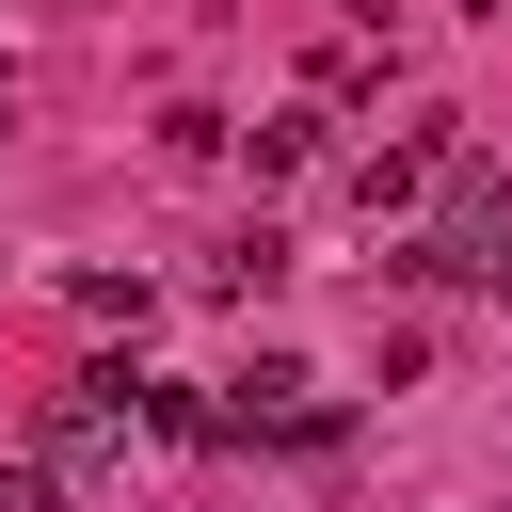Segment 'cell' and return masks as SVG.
<instances>
[{
	"label": "cell",
	"instance_id": "obj_1",
	"mask_svg": "<svg viewBox=\"0 0 512 512\" xmlns=\"http://www.w3.org/2000/svg\"><path fill=\"white\" fill-rule=\"evenodd\" d=\"M400 272H432V288H512V176L448 160V208H432V240H416Z\"/></svg>",
	"mask_w": 512,
	"mask_h": 512
},
{
	"label": "cell",
	"instance_id": "obj_2",
	"mask_svg": "<svg viewBox=\"0 0 512 512\" xmlns=\"http://www.w3.org/2000/svg\"><path fill=\"white\" fill-rule=\"evenodd\" d=\"M128 416H144V368H80V384L48 400V448H32V464H48V480H112V464H128Z\"/></svg>",
	"mask_w": 512,
	"mask_h": 512
},
{
	"label": "cell",
	"instance_id": "obj_3",
	"mask_svg": "<svg viewBox=\"0 0 512 512\" xmlns=\"http://www.w3.org/2000/svg\"><path fill=\"white\" fill-rule=\"evenodd\" d=\"M224 432H304V448H320V432H336V400H320V368H304V352H256V368H240V400H224Z\"/></svg>",
	"mask_w": 512,
	"mask_h": 512
},
{
	"label": "cell",
	"instance_id": "obj_4",
	"mask_svg": "<svg viewBox=\"0 0 512 512\" xmlns=\"http://www.w3.org/2000/svg\"><path fill=\"white\" fill-rule=\"evenodd\" d=\"M432 176H448V144H432V128H416V144H368V160H352V208L384 224V208H416Z\"/></svg>",
	"mask_w": 512,
	"mask_h": 512
},
{
	"label": "cell",
	"instance_id": "obj_5",
	"mask_svg": "<svg viewBox=\"0 0 512 512\" xmlns=\"http://www.w3.org/2000/svg\"><path fill=\"white\" fill-rule=\"evenodd\" d=\"M240 160H256V176H304V160H320V112H272V128H240Z\"/></svg>",
	"mask_w": 512,
	"mask_h": 512
},
{
	"label": "cell",
	"instance_id": "obj_6",
	"mask_svg": "<svg viewBox=\"0 0 512 512\" xmlns=\"http://www.w3.org/2000/svg\"><path fill=\"white\" fill-rule=\"evenodd\" d=\"M0 512H64V480L48 464H0Z\"/></svg>",
	"mask_w": 512,
	"mask_h": 512
}]
</instances>
